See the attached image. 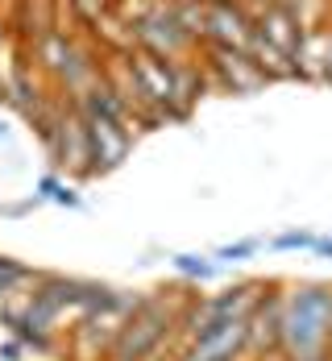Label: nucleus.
I'll return each mask as SVG.
<instances>
[{
  "instance_id": "3",
  "label": "nucleus",
  "mask_w": 332,
  "mask_h": 361,
  "mask_svg": "<svg viewBox=\"0 0 332 361\" xmlns=\"http://www.w3.org/2000/svg\"><path fill=\"white\" fill-rule=\"evenodd\" d=\"M270 283H258V279H245V283H233L221 295H208V299H191L183 316V345L208 336V332H221L233 320H250V312L258 307V299L266 295Z\"/></svg>"
},
{
  "instance_id": "16",
  "label": "nucleus",
  "mask_w": 332,
  "mask_h": 361,
  "mask_svg": "<svg viewBox=\"0 0 332 361\" xmlns=\"http://www.w3.org/2000/svg\"><path fill=\"white\" fill-rule=\"evenodd\" d=\"M59 187H63V179H59V175H42V179H37V187H34V195H37V200H54V191H59Z\"/></svg>"
},
{
  "instance_id": "19",
  "label": "nucleus",
  "mask_w": 332,
  "mask_h": 361,
  "mask_svg": "<svg viewBox=\"0 0 332 361\" xmlns=\"http://www.w3.org/2000/svg\"><path fill=\"white\" fill-rule=\"evenodd\" d=\"M312 253H320V257H332V237H316Z\"/></svg>"
},
{
  "instance_id": "2",
  "label": "nucleus",
  "mask_w": 332,
  "mask_h": 361,
  "mask_svg": "<svg viewBox=\"0 0 332 361\" xmlns=\"http://www.w3.org/2000/svg\"><path fill=\"white\" fill-rule=\"evenodd\" d=\"M191 307L183 290H154L142 295L137 307L129 312V320L121 328L109 361H146L158 345H166L171 336H183V316Z\"/></svg>"
},
{
  "instance_id": "10",
  "label": "nucleus",
  "mask_w": 332,
  "mask_h": 361,
  "mask_svg": "<svg viewBox=\"0 0 332 361\" xmlns=\"http://www.w3.org/2000/svg\"><path fill=\"white\" fill-rule=\"evenodd\" d=\"M0 328L13 336V341H21L25 349H34V353H54L59 349V336L54 332H46V328H37L21 307H13V303H0Z\"/></svg>"
},
{
  "instance_id": "18",
  "label": "nucleus",
  "mask_w": 332,
  "mask_h": 361,
  "mask_svg": "<svg viewBox=\"0 0 332 361\" xmlns=\"http://www.w3.org/2000/svg\"><path fill=\"white\" fill-rule=\"evenodd\" d=\"M320 79H332V34L324 37V59H320Z\"/></svg>"
},
{
  "instance_id": "8",
  "label": "nucleus",
  "mask_w": 332,
  "mask_h": 361,
  "mask_svg": "<svg viewBox=\"0 0 332 361\" xmlns=\"http://www.w3.org/2000/svg\"><path fill=\"white\" fill-rule=\"evenodd\" d=\"M208 59H212V71L221 75L224 87H233V96H245V92L266 87V75L258 71V63H254V54H250V50L208 46Z\"/></svg>"
},
{
  "instance_id": "20",
  "label": "nucleus",
  "mask_w": 332,
  "mask_h": 361,
  "mask_svg": "<svg viewBox=\"0 0 332 361\" xmlns=\"http://www.w3.org/2000/svg\"><path fill=\"white\" fill-rule=\"evenodd\" d=\"M0 137H8V125H4V121H0Z\"/></svg>"
},
{
  "instance_id": "6",
  "label": "nucleus",
  "mask_w": 332,
  "mask_h": 361,
  "mask_svg": "<svg viewBox=\"0 0 332 361\" xmlns=\"http://www.w3.org/2000/svg\"><path fill=\"white\" fill-rule=\"evenodd\" d=\"M250 361H283V287H266L250 312Z\"/></svg>"
},
{
  "instance_id": "15",
  "label": "nucleus",
  "mask_w": 332,
  "mask_h": 361,
  "mask_svg": "<svg viewBox=\"0 0 332 361\" xmlns=\"http://www.w3.org/2000/svg\"><path fill=\"white\" fill-rule=\"evenodd\" d=\"M50 204H63V208H71V212H79V208H83V195H79L75 187H67V183H63V187L54 191V200H50Z\"/></svg>"
},
{
  "instance_id": "17",
  "label": "nucleus",
  "mask_w": 332,
  "mask_h": 361,
  "mask_svg": "<svg viewBox=\"0 0 332 361\" xmlns=\"http://www.w3.org/2000/svg\"><path fill=\"white\" fill-rule=\"evenodd\" d=\"M21 353H25V345H21V341H13V336H8V341H0V361H21Z\"/></svg>"
},
{
  "instance_id": "21",
  "label": "nucleus",
  "mask_w": 332,
  "mask_h": 361,
  "mask_svg": "<svg viewBox=\"0 0 332 361\" xmlns=\"http://www.w3.org/2000/svg\"><path fill=\"white\" fill-rule=\"evenodd\" d=\"M270 4H283V0H270Z\"/></svg>"
},
{
  "instance_id": "1",
  "label": "nucleus",
  "mask_w": 332,
  "mask_h": 361,
  "mask_svg": "<svg viewBox=\"0 0 332 361\" xmlns=\"http://www.w3.org/2000/svg\"><path fill=\"white\" fill-rule=\"evenodd\" d=\"M332 357V287L295 283L283 287V361Z\"/></svg>"
},
{
  "instance_id": "7",
  "label": "nucleus",
  "mask_w": 332,
  "mask_h": 361,
  "mask_svg": "<svg viewBox=\"0 0 332 361\" xmlns=\"http://www.w3.org/2000/svg\"><path fill=\"white\" fill-rule=\"evenodd\" d=\"M250 357V320H233L221 332H208L179 349V361H245Z\"/></svg>"
},
{
  "instance_id": "12",
  "label": "nucleus",
  "mask_w": 332,
  "mask_h": 361,
  "mask_svg": "<svg viewBox=\"0 0 332 361\" xmlns=\"http://www.w3.org/2000/svg\"><path fill=\"white\" fill-rule=\"evenodd\" d=\"M37 274L34 270H25L21 262H13V257H0V303L13 295V290L21 287V283H34Z\"/></svg>"
},
{
  "instance_id": "11",
  "label": "nucleus",
  "mask_w": 332,
  "mask_h": 361,
  "mask_svg": "<svg viewBox=\"0 0 332 361\" xmlns=\"http://www.w3.org/2000/svg\"><path fill=\"white\" fill-rule=\"evenodd\" d=\"M171 266H175V274L195 279V283H204V279L221 274V262H212V257H204V253H175V257H171Z\"/></svg>"
},
{
  "instance_id": "4",
  "label": "nucleus",
  "mask_w": 332,
  "mask_h": 361,
  "mask_svg": "<svg viewBox=\"0 0 332 361\" xmlns=\"http://www.w3.org/2000/svg\"><path fill=\"white\" fill-rule=\"evenodd\" d=\"M133 34L137 42L146 46L149 54H158V59H179L187 46L195 42V34L183 25V17H179V4H154L149 13H142L137 21H133Z\"/></svg>"
},
{
  "instance_id": "13",
  "label": "nucleus",
  "mask_w": 332,
  "mask_h": 361,
  "mask_svg": "<svg viewBox=\"0 0 332 361\" xmlns=\"http://www.w3.org/2000/svg\"><path fill=\"white\" fill-rule=\"evenodd\" d=\"M316 245V233L312 228H287L278 237H270V250L274 253H287V250H312Z\"/></svg>"
},
{
  "instance_id": "5",
  "label": "nucleus",
  "mask_w": 332,
  "mask_h": 361,
  "mask_svg": "<svg viewBox=\"0 0 332 361\" xmlns=\"http://www.w3.org/2000/svg\"><path fill=\"white\" fill-rule=\"evenodd\" d=\"M204 37H208V46L250 50L258 37V21L237 0H204Z\"/></svg>"
},
{
  "instance_id": "9",
  "label": "nucleus",
  "mask_w": 332,
  "mask_h": 361,
  "mask_svg": "<svg viewBox=\"0 0 332 361\" xmlns=\"http://www.w3.org/2000/svg\"><path fill=\"white\" fill-rule=\"evenodd\" d=\"M83 125H87V145H92V175L121 166V158L129 154V133L133 129H121L116 121H100V116H83Z\"/></svg>"
},
{
  "instance_id": "14",
  "label": "nucleus",
  "mask_w": 332,
  "mask_h": 361,
  "mask_svg": "<svg viewBox=\"0 0 332 361\" xmlns=\"http://www.w3.org/2000/svg\"><path fill=\"white\" fill-rule=\"evenodd\" d=\"M258 250H262L258 237H250V241H233V245H221V250H216V262H250Z\"/></svg>"
}]
</instances>
